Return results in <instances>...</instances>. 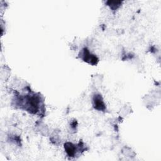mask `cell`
Segmentation results:
<instances>
[{"label": "cell", "instance_id": "1", "mask_svg": "<svg viewBox=\"0 0 161 161\" xmlns=\"http://www.w3.org/2000/svg\"><path fill=\"white\" fill-rule=\"evenodd\" d=\"M94 102H95L96 108L98 109V110H103L105 108L104 103H103V100L101 99V97H100L99 95L96 96Z\"/></svg>", "mask_w": 161, "mask_h": 161}, {"label": "cell", "instance_id": "2", "mask_svg": "<svg viewBox=\"0 0 161 161\" xmlns=\"http://www.w3.org/2000/svg\"><path fill=\"white\" fill-rule=\"evenodd\" d=\"M65 148L66 150L67 153H68L70 156H73L75 154V147L72 145V144L68 143L65 145Z\"/></svg>", "mask_w": 161, "mask_h": 161}]
</instances>
